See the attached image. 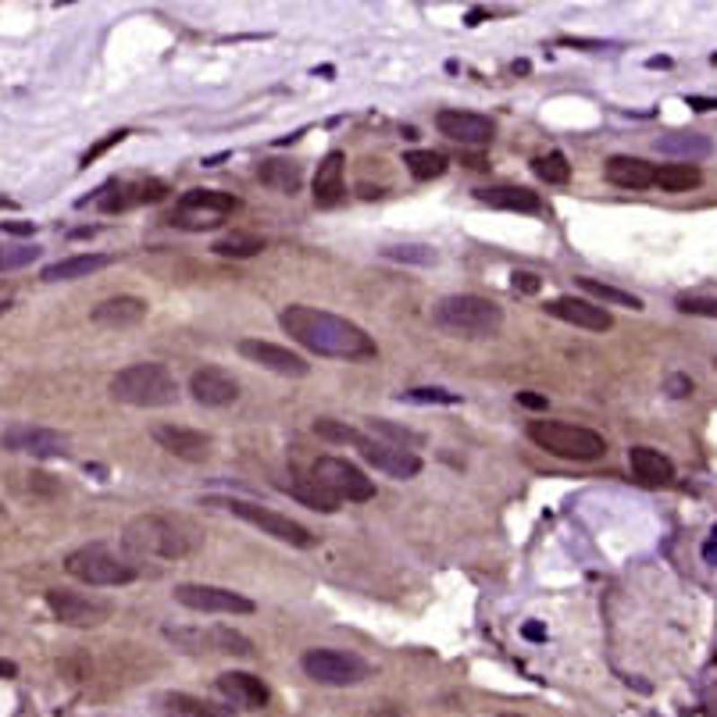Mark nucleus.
Wrapping results in <instances>:
<instances>
[{"instance_id":"nucleus-33","label":"nucleus","mask_w":717,"mask_h":717,"mask_svg":"<svg viewBox=\"0 0 717 717\" xmlns=\"http://www.w3.org/2000/svg\"><path fill=\"white\" fill-rule=\"evenodd\" d=\"M700 182H704V171L682 161V164H660L653 186H660L664 193H686V189H696Z\"/></svg>"},{"instance_id":"nucleus-15","label":"nucleus","mask_w":717,"mask_h":717,"mask_svg":"<svg viewBox=\"0 0 717 717\" xmlns=\"http://www.w3.org/2000/svg\"><path fill=\"white\" fill-rule=\"evenodd\" d=\"M236 350L250 364H258L272 375H283V379H303L310 372V364L300 354H293L289 346H279V343H268V339H240Z\"/></svg>"},{"instance_id":"nucleus-5","label":"nucleus","mask_w":717,"mask_h":717,"mask_svg":"<svg viewBox=\"0 0 717 717\" xmlns=\"http://www.w3.org/2000/svg\"><path fill=\"white\" fill-rule=\"evenodd\" d=\"M65 572L75 581L97 585V589H118V585H129L140 578V568L129 557L115 554L108 543H86V546L72 550L65 557Z\"/></svg>"},{"instance_id":"nucleus-2","label":"nucleus","mask_w":717,"mask_h":717,"mask_svg":"<svg viewBox=\"0 0 717 717\" xmlns=\"http://www.w3.org/2000/svg\"><path fill=\"white\" fill-rule=\"evenodd\" d=\"M122 546L133 557H153V561H182L200 546L197 529L186 518L171 514H136L122 529Z\"/></svg>"},{"instance_id":"nucleus-50","label":"nucleus","mask_w":717,"mask_h":717,"mask_svg":"<svg viewBox=\"0 0 717 717\" xmlns=\"http://www.w3.org/2000/svg\"><path fill=\"white\" fill-rule=\"evenodd\" d=\"M686 104H689V108H696V111H714V108H717L714 97H686Z\"/></svg>"},{"instance_id":"nucleus-13","label":"nucleus","mask_w":717,"mask_h":717,"mask_svg":"<svg viewBox=\"0 0 717 717\" xmlns=\"http://www.w3.org/2000/svg\"><path fill=\"white\" fill-rule=\"evenodd\" d=\"M175 603H182L186 610L197 614H254V599H247L243 592L222 589V585H204V581H182L175 585Z\"/></svg>"},{"instance_id":"nucleus-7","label":"nucleus","mask_w":717,"mask_h":717,"mask_svg":"<svg viewBox=\"0 0 717 717\" xmlns=\"http://www.w3.org/2000/svg\"><path fill=\"white\" fill-rule=\"evenodd\" d=\"M204 503L236 514L240 521L261 529L265 536H272V539H279V543H289V546H296V550H310V546L318 543V539L310 536V529H303L300 521H293V518L272 511V507H261V503H250V500H236V496H207Z\"/></svg>"},{"instance_id":"nucleus-23","label":"nucleus","mask_w":717,"mask_h":717,"mask_svg":"<svg viewBox=\"0 0 717 717\" xmlns=\"http://www.w3.org/2000/svg\"><path fill=\"white\" fill-rule=\"evenodd\" d=\"M475 200L496 211H518V214H539L543 211V197L532 193L529 186H482L475 189Z\"/></svg>"},{"instance_id":"nucleus-53","label":"nucleus","mask_w":717,"mask_h":717,"mask_svg":"<svg viewBox=\"0 0 717 717\" xmlns=\"http://www.w3.org/2000/svg\"><path fill=\"white\" fill-rule=\"evenodd\" d=\"M671 65V57H650V68H668Z\"/></svg>"},{"instance_id":"nucleus-39","label":"nucleus","mask_w":717,"mask_h":717,"mask_svg":"<svg viewBox=\"0 0 717 717\" xmlns=\"http://www.w3.org/2000/svg\"><path fill=\"white\" fill-rule=\"evenodd\" d=\"M404 404H442V407H453L460 404V393H450V389H439V386H418V389H407L400 393Z\"/></svg>"},{"instance_id":"nucleus-42","label":"nucleus","mask_w":717,"mask_h":717,"mask_svg":"<svg viewBox=\"0 0 717 717\" xmlns=\"http://www.w3.org/2000/svg\"><path fill=\"white\" fill-rule=\"evenodd\" d=\"M39 258V247H0V272L7 268H25L29 261Z\"/></svg>"},{"instance_id":"nucleus-3","label":"nucleus","mask_w":717,"mask_h":717,"mask_svg":"<svg viewBox=\"0 0 717 717\" xmlns=\"http://www.w3.org/2000/svg\"><path fill=\"white\" fill-rule=\"evenodd\" d=\"M432 321L450 332V336H464V339H482V336H496L503 325V307L493 303L489 296L478 293H453L442 296L432 307Z\"/></svg>"},{"instance_id":"nucleus-21","label":"nucleus","mask_w":717,"mask_h":717,"mask_svg":"<svg viewBox=\"0 0 717 717\" xmlns=\"http://www.w3.org/2000/svg\"><path fill=\"white\" fill-rule=\"evenodd\" d=\"M218 693L232 707H243V711H265L268 700H272L268 686L258 675H250V671H225V675H218Z\"/></svg>"},{"instance_id":"nucleus-18","label":"nucleus","mask_w":717,"mask_h":717,"mask_svg":"<svg viewBox=\"0 0 717 717\" xmlns=\"http://www.w3.org/2000/svg\"><path fill=\"white\" fill-rule=\"evenodd\" d=\"M189 397L200 407H229L240 400V382L232 372H225L218 364H204L189 375Z\"/></svg>"},{"instance_id":"nucleus-49","label":"nucleus","mask_w":717,"mask_h":717,"mask_svg":"<svg viewBox=\"0 0 717 717\" xmlns=\"http://www.w3.org/2000/svg\"><path fill=\"white\" fill-rule=\"evenodd\" d=\"M704 561H707V564H717V525L711 529V539L704 543Z\"/></svg>"},{"instance_id":"nucleus-38","label":"nucleus","mask_w":717,"mask_h":717,"mask_svg":"<svg viewBox=\"0 0 717 717\" xmlns=\"http://www.w3.org/2000/svg\"><path fill=\"white\" fill-rule=\"evenodd\" d=\"M389 261H404V265H435L439 254L432 247H422V243H404V247H386L382 250Z\"/></svg>"},{"instance_id":"nucleus-31","label":"nucleus","mask_w":717,"mask_h":717,"mask_svg":"<svg viewBox=\"0 0 717 717\" xmlns=\"http://www.w3.org/2000/svg\"><path fill=\"white\" fill-rule=\"evenodd\" d=\"M258 179L268 186V189H279V193H296L303 186V168L296 161H283V157H272V161H261L258 168Z\"/></svg>"},{"instance_id":"nucleus-9","label":"nucleus","mask_w":717,"mask_h":717,"mask_svg":"<svg viewBox=\"0 0 717 717\" xmlns=\"http://www.w3.org/2000/svg\"><path fill=\"white\" fill-rule=\"evenodd\" d=\"M164 639L175 643L186 653H214V657H254V643L229 628V625H214V628H164Z\"/></svg>"},{"instance_id":"nucleus-54","label":"nucleus","mask_w":717,"mask_h":717,"mask_svg":"<svg viewBox=\"0 0 717 717\" xmlns=\"http://www.w3.org/2000/svg\"><path fill=\"white\" fill-rule=\"evenodd\" d=\"M0 521H4V507H0Z\"/></svg>"},{"instance_id":"nucleus-16","label":"nucleus","mask_w":717,"mask_h":717,"mask_svg":"<svg viewBox=\"0 0 717 717\" xmlns=\"http://www.w3.org/2000/svg\"><path fill=\"white\" fill-rule=\"evenodd\" d=\"M0 446L7 453H29V457H65L68 453V435L57 429H43V425H11L0 435Z\"/></svg>"},{"instance_id":"nucleus-34","label":"nucleus","mask_w":717,"mask_h":717,"mask_svg":"<svg viewBox=\"0 0 717 717\" xmlns=\"http://www.w3.org/2000/svg\"><path fill=\"white\" fill-rule=\"evenodd\" d=\"M211 250H214L218 258H236V261H243V258L261 254V250H265V240L254 236V232H229V236H222Z\"/></svg>"},{"instance_id":"nucleus-51","label":"nucleus","mask_w":717,"mask_h":717,"mask_svg":"<svg viewBox=\"0 0 717 717\" xmlns=\"http://www.w3.org/2000/svg\"><path fill=\"white\" fill-rule=\"evenodd\" d=\"M521 632H525V639H532V643H543V639H546V628H543V625H525Z\"/></svg>"},{"instance_id":"nucleus-35","label":"nucleus","mask_w":717,"mask_h":717,"mask_svg":"<svg viewBox=\"0 0 717 717\" xmlns=\"http://www.w3.org/2000/svg\"><path fill=\"white\" fill-rule=\"evenodd\" d=\"M404 164L407 171L418 179V182H429V179H439L446 171V157L439 150H407L404 153Z\"/></svg>"},{"instance_id":"nucleus-25","label":"nucleus","mask_w":717,"mask_h":717,"mask_svg":"<svg viewBox=\"0 0 717 717\" xmlns=\"http://www.w3.org/2000/svg\"><path fill=\"white\" fill-rule=\"evenodd\" d=\"M343 150H328L314 171V182H310V193H314V204L318 207H336L343 200Z\"/></svg>"},{"instance_id":"nucleus-1","label":"nucleus","mask_w":717,"mask_h":717,"mask_svg":"<svg viewBox=\"0 0 717 717\" xmlns=\"http://www.w3.org/2000/svg\"><path fill=\"white\" fill-rule=\"evenodd\" d=\"M279 325L293 343H300L303 350H310L318 357H336V361H372V357H379L375 339L361 325H354L339 314L307 307V303L283 307Z\"/></svg>"},{"instance_id":"nucleus-26","label":"nucleus","mask_w":717,"mask_h":717,"mask_svg":"<svg viewBox=\"0 0 717 717\" xmlns=\"http://www.w3.org/2000/svg\"><path fill=\"white\" fill-rule=\"evenodd\" d=\"M150 310V303L140 300V296H111L104 303H97L90 310L93 325H104V328H129V325H140Z\"/></svg>"},{"instance_id":"nucleus-30","label":"nucleus","mask_w":717,"mask_h":717,"mask_svg":"<svg viewBox=\"0 0 717 717\" xmlns=\"http://www.w3.org/2000/svg\"><path fill=\"white\" fill-rule=\"evenodd\" d=\"M653 146H657L660 153H668V157L686 161V164L704 161V157H711V150H714L711 136H704V133H668V136H660Z\"/></svg>"},{"instance_id":"nucleus-27","label":"nucleus","mask_w":717,"mask_h":717,"mask_svg":"<svg viewBox=\"0 0 717 717\" xmlns=\"http://www.w3.org/2000/svg\"><path fill=\"white\" fill-rule=\"evenodd\" d=\"M628 468L643 485H671L675 482V464L653 446H632L628 450Z\"/></svg>"},{"instance_id":"nucleus-46","label":"nucleus","mask_w":717,"mask_h":717,"mask_svg":"<svg viewBox=\"0 0 717 717\" xmlns=\"http://www.w3.org/2000/svg\"><path fill=\"white\" fill-rule=\"evenodd\" d=\"M511 279H514L518 293H539V275H532V272H514Z\"/></svg>"},{"instance_id":"nucleus-44","label":"nucleus","mask_w":717,"mask_h":717,"mask_svg":"<svg viewBox=\"0 0 717 717\" xmlns=\"http://www.w3.org/2000/svg\"><path fill=\"white\" fill-rule=\"evenodd\" d=\"M126 136H129V133H126V129H118V133H111L108 140H101V144H97V146H90V150L83 153V164H93V161H97L101 153H108L111 146H118V144H122V140H126Z\"/></svg>"},{"instance_id":"nucleus-52","label":"nucleus","mask_w":717,"mask_h":717,"mask_svg":"<svg viewBox=\"0 0 717 717\" xmlns=\"http://www.w3.org/2000/svg\"><path fill=\"white\" fill-rule=\"evenodd\" d=\"M14 675H18V668L11 660H0V678H14Z\"/></svg>"},{"instance_id":"nucleus-48","label":"nucleus","mask_w":717,"mask_h":717,"mask_svg":"<svg viewBox=\"0 0 717 717\" xmlns=\"http://www.w3.org/2000/svg\"><path fill=\"white\" fill-rule=\"evenodd\" d=\"M518 404L529 407V411H546V397H539V393H532V389L518 393Z\"/></svg>"},{"instance_id":"nucleus-29","label":"nucleus","mask_w":717,"mask_h":717,"mask_svg":"<svg viewBox=\"0 0 717 717\" xmlns=\"http://www.w3.org/2000/svg\"><path fill=\"white\" fill-rule=\"evenodd\" d=\"M157 711H161V717H236L229 707H218V704L200 700L193 693H161Z\"/></svg>"},{"instance_id":"nucleus-28","label":"nucleus","mask_w":717,"mask_h":717,"mask_svg":"<svg viewBox=\"0 0 717 717\" xmlns=\"http://www.w3.org/2000/svg\"><path fill=\"white\" fill-rule=\"evenodd\" d=\"M111 261H115L111 254H72V258H61L54 265H47L39 272V279L43 283H75V279H86V275L108 268Z\"/></svg>"},{"instance_id":"nucleus-43","label":"nucleus","mask_w":717,"mask_h":717,"mask_svg":"<svg viewBox=\"0 0 717 717\" xmlns=\"http://www.w3.org/2000/svg\"><path fill=\"white\" fill-rule=\"evenodd\" d=\"M678 310H682V314H696V318H717V300L686 296V300H678Z\"/></svg>"},{"instance_id":"nucleus-8","label":"nucleus","mask_w":717,"mask_h":717,"mask_svg":"<svg viewBox=\"0 0 717 717\" xmlns=\"http://www.w3.org/2000/svg\"><path fill=\"white\" fill-rule=\"evenodd\" d=\"M300 668L310 682L318 686H332V689H346V686H361L368 675H372V664L350 650H328V646H318V650H307L300 657Z\"/></svg>"},{"instance_id":"nucleus-22","label":"nucleus","mask_w":717,"mask_h":717,"mask_svg":"<svg viewBox=\"0 0 717 717\" xmlns=\"http://www.w3.org/2000/svg\"><path fill=\"white\" fill-rule=\"evenodd\" d=\"M546 310H550L554 318L574 325V328H585V332H607V328L614 325V318H610L607 307H599V303H592V300H581V296H557Z\"/></svg>"},{"instance_id":"nucleus-41","label":"nucleus","mask_w":717,"mask_h":717,"mask_svg":"<svg viewBox=\"0 0 717 717\" xmlns=\"http://www.w3.org/2000/svg\"><path fill=\"white\" fill-rule=\"evenodd\" d=\"M372 432H375V435H386V439H393V446H404V450H411V446H422V442H425L418 432L400 429V425H393V422H386V418H372Z\"/></svg>"},{"instance_id":"nucleus-6","label":"nucleus","mask_w":717,"mask_h":717,"mask_svg":"<svg viewBox=\"0 0 717 717\" xmlns=\"http://www.w3.org/2000/svg\"><path fill=\"white\" fill-rule=\"evenodd\" d=\"M529 439L561 457V460H578V464H592L607 453V439L599 432L581 429V425H568V422H529Z\"/></svg>"},{"instance_id":"nucleus-24","label":"nucleus","mask_w":717,"mask_h":717,"mask_svg":"<svg viewBox=\"0 0 717 717\" xmlns=\"http://www.w3.org/2000/svg\"><path fill=\"white\" fill-rule=\"evenodd\" d=\"M603 175L610 186H621V189H646L657 182V168L643 157H628V153H614L607 164H603Z\"/></svg>"},{"instance_id":"nucleus-37","label":"nucleus","mask_w":717,"mask_h":717,"mask_svg":"<svg viewBox=\"0 0 717 717\" xmlns=\"http://www.w3.org/2000/svg\"><path fill=\"white\" fill-rule=\"evenodd\" d=\"M532 171H536L546 186H564V182L572 179V164H568V157H564L561 150H550V153L536 157V161H532Z\"/></svg>"},{"instance_id":"nucleus-10","label":"nucleus","mask_w":717,"mask_h":717,"mask_svg":"<svg viewBox=\"0 0 717 717\" xmlns=\"http://www.w3.org/2000/svg\"><path fill=\"white\" fill-rule=\"evenodd\" d=\"M310 478L321 482L336 500H350V503L375 500V482L357 464H350L346 457H318L310 464Z\"/></svg>"},{"instance_id":"nucleus-47","label":"nucleus","mask_w":717,"mask_h":717,"mask_svg":"<svg viewBox=\"0 0 717 717\" xmlns=\"http://www.w3.org/2000/svg\"><path fill=\"white\" fill-rule=\"evenodd\" d=\"M0 229L7 236H32L36 232V222H0Z\"/></svg>"},{"instance_id":"nucleus-55","label":"nucleus","mask_w":717,"mask_h":717,"mask_svg":"<svg viewBox=\"0 0 717 717\" xmlns=\"http://www.w3.org/2000/svg\"><path fill=\"white\" fill-rule=\"evenodd\" d=\"M503 717H521V714H503Z\"/></svg>"},{"instance_id":"nucleus-45","label":"nucleus","mask_w":717,"mask_h":717,"mask_svg":"<svg viewBox=\"0 0 717 717\" xmlns=\"http://www.w3.org/2000/svg\"><path fill=\"white\" fill-rule=\"evenodd\" d=\"M664 389H668L675 400H682V397H693V389H696V386H693V379H689V375H682V372H678V375H668Z\"/></svg>"},{"instance_id":"nucleus-4","label":"nucleus","mask_w":717,"mask_h":717,"mask_svg":"<svg viewBox=\"0 0 717 717\" xmlns=\"http://www.w3.org/2000/svg\"><path fill=\"white\" fill-rule=\"evenodd\" d=\"M108 389L118 404H129V407H171L179 400V379L157 361H140V364L122 368Z\"/></svg>"},{"instance_id":"nucleus-36","label":"nucleus","mask_w":717,"mask_h":717,"mask_svg":"<svg viewBox=\"0 0 717 717\" xmlns=\"http://www.w3.org/2000/svg\"><path fill=\"white\" fill-rule=\"evenodd\" d=\"M578 286L585 289L589 296H596L599 303H610V307H632V310H643V300L635 296V293H625V289L617 286H607V283H599V279H578Z\"/></svg>"},{"instance_id":"nucleus-11","label":"nucleus","mask_w":717,"mask_h":717,"mask_svg":"<svg viewBox=\"0 0 717 717\" xmlns=\"http://www.w3.org/2000/svg\"><path fill=\"white\" fill-rule=\"evenodd\" d=\"M236 207H240V200L232 193H222V189H189V193L179 197V211L171 214V225H182V229H214Z\"/></svg>"},{"instance_id":"nucleus-12","label":"nucleus","mask_w":717,"mask_h":717,"mask_svg":"<svg viewBox=\"0 0 717 717\" xmlns=\"http://www.w3.org/2000/svg\"><path fill=\"white\" fill-rule=\"evenodd\" d=\"M50 614L68 628H97L111 617V603L93 592H72V589H47Z\"/></svg>"},{"instance_id":"nucleus-32","label":"nucleus","mask_w":717,"mask_h":717,"mask_svg":"<svg viewBox=\"0 0 717 717\" xmlns=\"http://www.w3.org/2000/svg\"><path fill=\"white\" fill-rule=\"evenodd\" d=\"M289 493L300 500V503H307L310 511H321V514H336L339 511V500L321 485V482H314L310 475H303V478H296V482H289L286 485Z\"/></svg>"},{"instance_id":"nucleus-14","label":"nucleus","mask_w":717,"mask_h":717,"mask_svg":"<svg viewBox=\"0 0 717 717\" xmlns=\"http://www.w3.org/2000/svg\"><path fill=\"white\" fill-rule=\"evenodd\" d=\"M354 450L379 471H386L389 478H415L422 471V457L415 450H404V446H393V442H382L375 435H357Z\"/></svg>"},{"instance_id":"nucleus-19","label":"nucleus","mask_w":717,"mask_h":717,"mask_svg":"<svg viewBox=\"0 0 717 717\" xmlns=\"http://www.w3.org/2000/svg\"><path fill=\"white\" fill-rule=\"evenodd\" d=\"M150 435L161 450H168L171 457H179L186 464H204L214 453V439L207 432L186 429V425H153Z\"/></svg>"},{"instance_id":"nucleus-17","label":"nucleus","mask_w":717,"mask_h":717,"mask_svg":"<svg viewBox=\"0 0 717 717\" xmlns=\"http://www.w3.org/2000/svg\"><path fill=\"white\" fill-rule=\"evenodd\" d=\"M435 129H439V136H446V140H453L460 146H485L493 144V133H496L493 118L475 115V111H460V108L439 111L435 115Z\"/></svg>"},{"instance_id":"nucleus-20","label":"nucleus","mask_w":717,"mask_h":717,"mask_svg":"<svg viewBox=\"0 0 717 717\" xmlns=\"http://www.w3.org/2000/svg\"><path fill=\"white\" fill-rule=\"evenodd\" d=\"M97 193H101L97 197L101 211L115 214V211H126V207H136V204H157V200H164L168 186L161 179H140V182H129V186L126 182H108Z\"/></svg>"},{"instance_id":"nucleus-40","label":"nucleus","mask_w":717,"mask_h":717,"mask_svg":"<svg viewBox=\"0 0 717 717\" xmlns=\"http://www.w3.org/2000/svg\"><path fill=\"white\" fill-rule=\"evenodd\" d=\"M314 432H318L325 442H339V446H354L357 435H361V429H354V425H346V422H336V418H318V422H314Z\"/></svg>"}]
</instances>
